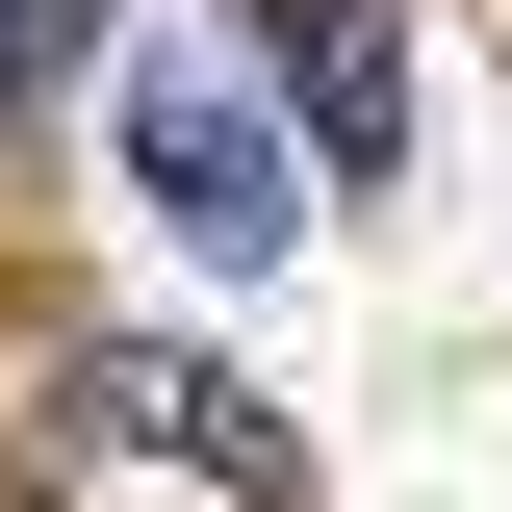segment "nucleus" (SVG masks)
<instances>
[{"label": "nucleus", "instance_id": "nucleus-2", "mask_svg": "<svg viewBox=\"0 0 512 512\" xmlns=\"http://www.w3.org/2000/svg\"><path fill=\"white\" fill-rule=\"evenodd\" d=\"M77 436H128V461H180L205 512H308V436H282L256 384H205V359H154V333H103V359H77Z\"/></svg>", "mask_w": 512, "mask_h": 512}, {"label": "nucleus", "instance_id": "nucleus-4", "mask_svg": "<svg viewBox=\"0 0 512 512\" xmlns=\"http://www.w3.org/2000/svg\"><path fill=\"white\" fill-rule=\"evenodd\" d=\"M77 52H103V0H0V128L52 103V77H77Z\"/></svg>", "mask_w": 512, "mask_h": 512}, {"label": "nucleus", "instance_id": "nucleus-3", "mask_svg": "<svg viewBox=\"0 0 512 512\" xmlns=\"http://www.w3.org/2000/svg\"><path fill=\"white\" fill-rule=\"evenodd\" d=\"M256 52H282V103H308V180H410V26L384 0H256Z\"/></svg>", "mask_w": 512, "mask_h": 512}, {"label": "nucleus", "instance_id": "nucleus-1", "mask_svg": "<svg viewBox=\"0 0 512 512\" xmlns=\"http://www.w3.org/2000/svg\"><path fill=\"white\" fill-rule=\"evenodd\" d=\"M128 180H154V231H180V256H231V282H282V256H308L282 128H256V103H205V77H128Z\"/></svg>", "mask_w": 512, "mask_h": 512}]
</instances>
